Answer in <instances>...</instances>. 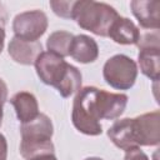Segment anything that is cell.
<instances>
[{"mask_svg": "<svg viewBox=\"0 0 160 160\" xmlns=\"http://www.w3.org/2000/svg\"><path fill=\"white\" fill-rule=\"evenodd\" d=\"M108 136L115 146L125 151L140 146H158L160 142V112L154 110L136 118L116 120L108 129Z\"/></svg>", "mask_w": 160, "mask_h": 160, "instance_id": "obj_1", "label": "cell"}, {"mask_svg": "<svg viewBox=\"0 0 160 160\" xmlns=\"http://www.w3.org/2000/svg\"><path fill=\"white\" fill-rule=\"evenodd\" d=\"M39 79L49 86H54L62 98H69L81 89L82 75L78 68L66 62L50 51H42L35 61Z\"/></svg>", "mask_w": 160, "mask_h": 160, "instance_id": "obj_2", "label": "cell"}, {"mask_svg": "<svg viewBox=\"0 0 160 160\" xmlns=\"http://www.w3.org/2000/svg\"><path fill=\"white\" fill-rule=\"evenodd\" d=\"M20 154L25 160H30L42 154H55L51 141L54 126L50 118L40 112L32 121L21 124Z\"/></svg>", "mask_w": 160, "mask_h": 160, "instance_id": "obj_3", "label": "cell"}, {"mask_svg": "<svg viewBox=\"0 0 160 160\" xmlns=\"http://www.w3.org/2000/svg\"><path fill=\"white\" fill-rule=\"evenodd\" d=\"M118 16V11L106 2L80 0L75 2L72 20H75L81 29L98 36L108 38L109 30Z\"/></svg>", "mask_w": 160, "mask_h": 160, "instance_id": "obj_4", "label": "cell"}, {"mask_svg": "<svg viewBox=\"0 0 160 160\" xmlns=\"http://www.w3.org/2000/svg\"><path fill=\"white\" fill-rule=\"evenodd\" d=\"M98 91L95 86L81 88L72 102L71 121L75 129L85 135L96 136L102 132L98 109Z\"/></svg>", "mask_w": 160, "mask_h": 160, "instance_id": "obj_5", "label": "cell"}, {"mask_svg": "<svg viewBox=\"0 0 160 160\" xmlns=\"http://www.w3.org/2000/svg\"><path fill=\"white\" fill-rule=\"evenodd\" d=\"M136 62L124 54L109 58L102 66V76L108 85L116 90H130L138 78Z\"/></svg>", "mask_w": 160, "mask_h": 160, "instance_id": "obj_6", "label": "cell"}, {"mask_svg": "<svg viewBox=\"0 0 160 160\" xmlns=\"http://www.w3.org/2000/svg\"><path fill=\"white\" fill-rule=\"evenodd\" d=\"M139 54L138 62L140 71L152 81H158L160 76V36L159 30H151L140 35L138 41Z\"/></svg>", "mask_w": 160, "mask_h": 160, "instance_id": "obj_7", "label": "cell"}, {"mask_svg": "<svg viewBox=\"0 0 160 160\" xmlns=\"http://www.w3.org/2000/svg\"><path fill=\"white\" fill-rule=\"evenodd\" d=\"M49 20L41 10H28L18 14L12 20V31L16 38L28 41H38L48 30Z\"/></svg>", "mask_w": 160, "mask_h": 160, "instance_id": "obj_8", "label": "cell"}, {"mask_svg": "<svg viewBox=\"0 0 160 160\" xmlns=\"http://www.w3.org/2000/svg\"><path fill=\"white\" fill-rule=\"evenodd\" d=\"M8 52L10 58L20 65H34L42 52V46L39 41H28L14 36L9 42Z\"/></svg>", "mask_w": 160, "mask_h": 160, "instance_id": "obj_9", "label": "cell"}, {"mask_svg": "<svg viewBox=\"0 0 160 160\" xmlns=\"http://www.w3.org/2000/svg\"><path fill=\"white\" fill-rule=\"evenodd\" d=\"M128 95L121 92H109L102 89H99L98 92V105L100 119L114 120L120 118V115L125 111L128 105Z\"/></svg>", "mask_w": 160, "mask_h": 160, "instance_id": "obj_10", "label": "cell"}, {"mask_svg": "<svg viewBox=\"0 0 160 160\" xmlns=\"http://www.w3.org/2000/svg\"><path fill=\"white\" fill-rule=\"evenodd\" d=\"M131 12L144 29L159 30L160 22V2L149 0H132L130 2Z\"/></svg>", "mask_w": 160, "mask_h": 160, "instance_id": "obj_11", "label": "cell"}, {"mask_svg": "<svg viewBox=\"0 0 160 160\" xmlns=\"http://www.w3.org/2000/svg\"><path fill=\"white\" fill-rule=\"evenodd\" d=\"M108 38L120 45H136L140 39V30L130 19L119 15L112 22Z\"/></svg>", "mask_w": 160, "mask_h": 160, "instance_id": "obj_12", "label": "cell"}, {"mask_svg": "<svg viewBox=\"0 0 160 160\" xmlns=\"http://www.w3.org/2000/svg\"><path fill=\"white\" fill-rule=\"evenodd\" d=\"M69 56H71L74 60L81 64L94 62L99 56L98 42L85 34L74 35Z\"/></svg>", "mask_w": 160, "mask_h": 160, "instance_id": "obj_13", "label": "cell"}, {"mask_svg": "<svg viewBox=\"0 0 160 160\" xmlns=\"http://www.w3.org/2000/svg\"><path fill=\"white\" fill-rule=\"evenodd\" d=\"M11 105L15 109L18 120L21 124L32 121L39 112V104L34 94L29 91H19L10 99Z\"/></svg>", "mask_w": 160, "mask_h": 160, "instance_id": "obj_14", "label": "cell"}, {"mask_svg": "<svg viewBox=\"0 0 160 160\" xmlns=\"http://www.w3.org/2000/svg\"><path fill=\"white\" fill-rule=\"evenodd\" d=\"M74 35L65 30H58L49 35L46 40V48L48 51L60 56L66 58L70 55V48L72 42Z\"/></svg>", "mask_w": 160, "mask_h": 160, "instance_id": "obj_15", "label": "cell"}, {"mask_svg": "<svg viewBox=\"0 0 160 160\" xmlns=\"http://www.w3.org/2000/svg\"><path fill=\"white\" fill-rule=\"evenodd\" d=\"M75 2L76 1H74V0H70V1H54V0H51L49 2V5L52 9L55 15H58L62 19H72Z\"/></svg>", "mask_w": 160, "mask_h": 160, "instance_id": "obj_16", "label": "cell"}, {"mask_svg": "<svg viewBox=\"0 0 160 160\" xmlns=\"http://www.w3.org/2000/svg\"><path fill=\"white\" fill-rule=\"evenodd\" d=\"M124 160H149V158L140 148H132L125 151Z\"/></svg>", "mask_w": 160, "mask_h": 160, "instance_id": "obj_17", "label": "cell"}, {"mask_svg": "<svg viewBox=\"0 0 160 160\" xmlns=\"http://www.w3.org/2000/svg\"><path fill=\"white\" fill-rule=\"evenodd\" d=\"M8 94H9L8 85H6V82L0 78V126H1V122H2V116H4V104H5L6 100H8Z\"/></svg>", "mask_w": 160, "mask_h": 160, "instance_id": "obj_18", "label": "cell"}, {"mask_svg": "<svg viewBox=\"0 0 160 160\" xmlns=\"http://www.w3.org/2000/svg\"><path fill=\"white\" fill-rule=\"evenodd\" d=\"M8 159V141L6 138L0 132V160Z\"/></svg>", "mask_w": 160, "mask_h": 160, "instance_id": "obj_19", "label": "cell"}, {"mask_svg": "<svg viewBox=\"0 0 160 160\" xmlns=\"http://www.w3.org/2000/svg\"><path fill=\"white\" fill-rule=\"evenodd\" d=\"M5 42V15L0 14V54L4 49Z\"/></svg>", "mask_w": 160, "mask_h": 160, "instance_id": "obj_20", "label": "cell"}, {"mask_svg": "<svg viewBox=\"0 0 160 160\" xmlns=\"http://www.w3.org/2000/svg\"><path fill=\"white\" fill-rule=\"evenodd\" d=\"M30 160H58L55 154H42V155H38Z\"/></svg>", "mask_w": 160, "mask_h": 160, "instance_id": "obj_21", "label": "cell"}, {"mask_svg": "<svg viewBox=\"0 0 160 160\" xmlns=\"http://www.w3.org/2000/svg\"><path fill=\"white\" fill-rule=\"evenodd\" d=\"M84 160H102L101 158H96V156H91V158H86Z\"/></svg>", "mask_w": 160, "mask_h": 160, "instance_id": "obj_22", "label": "cell"}, {"mask_svg": "<svg viewBox=\"0 0 160 160\" xmlns=\"http://www.w3.org/2000/svg\"><path fill=\"white\" fill-rule=\"evenodd\" d=\"M0 6H1V4H0Z\"/></svg>", "mask_w": 160, "mask_h": 160, "instance_id": "obj_23", "label": "cell"}]
</instances>
